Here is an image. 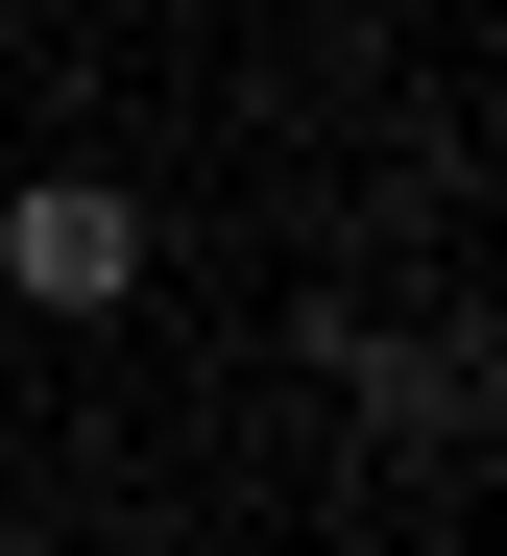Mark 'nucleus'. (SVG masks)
Listing matches in <instances>:
<instances>
[{
    "label": "nucleus",
    "instance_id": "1",
    "mask_svg": "<svg viewBox=\"0 0 507 556\" xmlns=\"http://www.w3.org/2000/svg\"><path fill=\"white\" fill-rule=\"evenodd\" d=\"M0 291L25 315H122L145 291V194L122 169H25V194H0Z\"/></svg>",
    "mask_w": 507,
    "mask_h": 556
},
{
    "label": "nucleus",
    "instance_id": "3",
    "mask_svg": "<svg viewBox=\"0 0 507 556\" xmlns=\"http://www.w3.org/2000/svg\"><path fill=\"white\" fill-rule=\"evenodd\" d=\"M145 556H193V532H145Z\"/></svg>",
    "mask_w": 507,
    "mask_h": 556
},
{
    "label": "nucleus",
    "instance_id": "2",
    "mask_svg": "<svg viewBox=\"0 0 507 556\" xmlns=\"http://www.w3.org/2000/svg\"><path fill=\"white\" fill-rule=\"evenodd\" d=\"M315 363L363 388V435H386V459H459V435H483V339H386V315L339 291V315H315Z\"/></svg>",
    "mask_w": 507,
    "mask_h": 556
}]
</instances>
